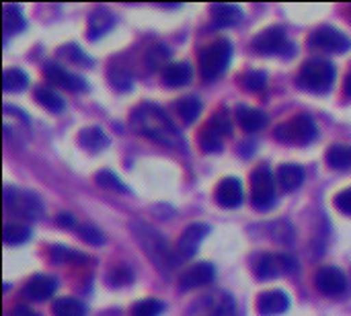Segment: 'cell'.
<instances>
[{
    "label": "cell",
    "mask_w": 351,
    "mask_h": 316,
    "mask_svg": "<svg viewBox=\"0 0 351 316\" xmlns=\"http://www.w3.org/2000/svg\"><path fill=\"white\" fill-rule=\"evenodd\" d=\"M343 90H346V95L351 97V72L346 76V84H343Z\"/></svg>",
    "instance_id": "obj_45"
},
{
    "label": "cell",
    "mask_w": 351,
    "mask_h": 316,
    "mask_svg": "<svg viewBox=\"0 0 351 316\" xmlns=\"http://www.w3.org/2000/svg\"><path fill=\"white\" fill-rule=\"evenodd\" d=\"M197 313H189V316H232V300L228 298H214L208 296L199 302H195Z\"/></svg>",
    "instance_id": "obj_19"
},
{
    "label": "cell",
    "mask_w": 351,
    "mask_h": 316,
    "mask_svg": "<svg viewBox=\"0 0 351 316\" xmlns=\"http://www.w3.org/2000/svg\"><path fill=\"white\" fill-rule=\"evenodd\" d=\"M173 111L179 115V119L185 123V125H189V123H193L195 119H197V115L202 113V101L197 99V97H183V99H177L175 103H173Z\"/></svg>",
    "instance_id": "obj_23"
},
{
    "label": "cell",
    "mask_w": 351,
    "mask_h": 316,
    "mask_svg": "<svg viewBox=\"0 0 351 316\" xmlns=\"http://www.w3.org/2000/svg\"><path fill=\"white\" fill-rule=\"evenodd\" d=\"M25 27V19L21 14V6L16 4H6L4 6V33L14 35Z\"/></svg>",
    "instance_id": "obj_30"
},
{
    "label": "cell",
    "mask_w": 351,
    "mask_h": 316,
    "mask_svg": "<svg viewBox=\"0 0 351 316\" xmlns=\"http://www.w3.org/2000/svg\"><path fill=\"white\" fill-rule=\"evenodd\" d=\"M245 199V191H243V185L239 179L234 177H228V179H222L220 185L216 187V202L222 206V208H239Z\"/></svg>",
    "instance_id": "obj_17"
},
{
    "label": "cell",
    "mask_w": 351,
    "mask_h": 316,
    "mask_svg": "<svg viewBox=\"0 0 351 316\" xmlns=\"http://www.w3.org/2000/svg\"><path fill=\"white\" fill-rule=\"evenodd\" d=\"M216 278V269L212 263L208 261H202V263H195L191 265L189 269H185L179 278V288L183 292L187 290H197V288H204L208 284H212V280Z\"/></svg>",
    "instance_id": "obj_13"
},
{
    "label": "cell",
    "mask_w": 351,
    "mask_h": 316,
    "mask_svg": "<svg viewBox=\"0 0 351 316\" xmlns=\"http://www.w3.org/2000/svg\"><path fill=\"white\" fill-rule=\"evenodd\" d=\"M335 208L343 214H351V187L335 197Z\"/></svg>",
    "instance_id": "obj_42"
},
{
    "label": "cell",
    "mask_w": 351,
    "mask_h": 316,
    "mask_svg": "<svg viewBox=\"0 0 351 316\" xmlns=\"http://www.w3.org/2000/svg\"><path fill=\"white\" fill-rule=\"evenodd\" d=\"M132 127L140 136H144L152 142H158L162 146H171V148L183 146L179 127L171 121V117L158 105L142 103L140 107H136L132 113Z\"/></svg>",
    "instance_id": "obj_1"
},
{
    "label": "cell",
    "mask_w": 351,
    "mask_h": 316,
    "mask_svg": "<svg viewBox=\"0 0 351 316\" xmlns=\"http://www.w3.org/2000/svg\"><path fill=\"white\" fill-rule=\"evenodd\" d=\"M212 19L216 27H234L243 19V10L237 4H214Z\"/></svg>",
    "instance_id": "obj_22"
},
{
    "label": "cell",
    "mask_w": 351,
    "mask_h": 316,
    "mask_svg": "<svg viewBox=\"0 0 351 316\" xmlns=\"http://www.w3.org/2000/svg\"><path fill=\"white\" fill-rule=\"evenodd\" d=\"M278 179L267 167H259L251 173V204L255 210L265 212L276 204Z\"/></svg>",
    "instance_id": "obj_6"
},
{
    "label": "cell",
    "mask_w": 351,
    "mask_h": 316,
    "mask_svg": "<svg viewBox=\"0 0 351 316\" xmlns=\"http://www.w3.org/2000/svg\"><path fill=\"white\" fill-rule=\"evenodd\" d=\"M49 255H51V259H53L56 263H76V265H80V263H84V261L88 259L86 255L76 253V251H72V249H66V247H62V245L53 247Z\"/></svg>",
    "instance_id": "obj_34"
},
{
    "label": "cell",
    "mask_w": 351,
    "mask_h": 316,
    "mask_svg": "<svg viewBox=\"0 0 351 316\" xmlns=\"http://www.w3.org/2000/svg\"><path fill=\"white\" fill-rule=\"evenodd\" d=\"M199 144H202L204 152H220L222 150V136H218L214 130L204 125V130L199 134Z\"/></svg>",
    "instance_id": "obj_36"
},
{
    "label": "cell",
    "mask_w": 351,
    "mask_h": 316,
    "mask_svg": "<svg viewBox=\"0 0 351 316\" xmlns=\"http://www.w3.org/2000/svg\"><path fill=\"white\" fill-rule=\"evenodd\" d=\"M56 288H58L56 278H51V276H41V274H39V276H33V278H29V280L25 282V286H23V296L29 298V300H33V302H45L47 298L53 296Z\"/></svg>",
    "instance_id": "obj_15"
},
{
    "label": "cell",
    "mask_w": 351,
    "mask_h": 316,
    "mask_svg": "<svg viewBox=\"0 0 351 316\" xmlns=\"http://www.w3.org/2000/svg\"><path fill=\"white\" fill-rule=\"evenodd\" d=\"M232 58V43L228 39H218L206 45L199 53V72L204 80H214L224 74Z\"/></svg>",
    "instance_id": "obj_3"
},
{
    "label": "cell",
    "mask_w": 351,
    "mask_h": 316,
    "mask_svg": "<svg viewBox=\"0 0 351 316\" xmlns=\"http://www.w3.org/2000/svg\"><path fill=\"white\" fill-rule=\"evenodd\" d=\"M95 181H97V185H99V187H103V189L130 193V187H128V185H125L117 175H113L111 171H101V173H97V175H95Z\"/></svg>",
    "instance_id": "obj_33"
},
{
    "label": "cell",
    "mask_w": 351,
    "mask_h": 316,
    "mask_svg": "<svg viewBox=\"0 0 351 316\" xmlns=\"http://www.w3.org/2000/svg\"><path fill=\"white\" fill-rule=\"evenodd\" d=\"M278 185L284 189V191H296L298 187H302L304 183V169L300 165H294V162H288V165H282L278 169Z\"/></svg>",
    "instance_id": "obj_21"
},
{
    "label": "cell",
    "mask_w": 351,
    "mask_h": 316,
    "mask_svg": "<svg viewBox=\"0 0 351 316\" xmlns=\"http://www.w3.org/2000/svg\"><path fill=\"white\" fill-rule=\"evenodd\" d=\"M243 86L247 88V90H261L265 84H267V74L265 72H261V70H249L247 74H243Z\"/></svg>",
    "instance_id": "obj_38"
},
{
    "label": "cell",
    "mask_w": 351,
    "mask_h": 316,
    "mask_svg": "<svg viewBox=\"0 0 351 316\" xmlns=\"http://www.w3.org/2000/svg\"><path fill=\"white\" fill-rule=\"evenodd\" d=\"M35 99H37V103L41 107H45L47 111H53V113L64 111V105H66L64 99L56 90H51L49 86H37L35 88Z\"/></svg>",
    "instance_id": "obj_27"
},
{
    "label": "cell",
    "mask_w": 351,
    "mask_h": 316,
    "mask_svg": "<svg viewBox=\"0 0 351 316\" xmlns=\"http://www.w3.org/2000/svg\"><path fill=\"white\" fill-rule=\"evenodd\" d=\"M171 51L165 47V45H156V47H150L146 51V64L150 66V70H156L158 66H162L167 60H169Z\"/></svg>",
    "instance_id": "obj_39"
},
{
    "label": "cell",
    "mask_w": 351,
    "mask_h": 316,
    "mask_svg": "<svg viewBox=\"0 0 351 316\" xmlns=\"http://www.w3.org/2000/svg\"><path fill=\"white\" fill-rule=\"evenodd\" d=\"M208 232H210L208 224H191V226H187L183 230V234L179 236L175 249H173V265L189 261L197 253V249H199L202 241L208 236Z\"/></svg>",
    "instance_id": "obj_8"
},
{
    "label": "cell",
    "mask_w": 351,
    "mask_h": 316,
    "mask_svg": "<svg viewBox=\"0 0 351 316\" xmlns=\"http://www.w3.org/2000/svg\"><path fill=\"white\" fill-rule=\"evenodd\" d=\"M58 224H60V226H66V228H68V226H72V224H74V218H72V214H68V212H62V214L58 216Z\"/></svg>",
    "instance_id": "obj_43"
},
{
    "label": "cell",
    "mask_w": 351,
    "mask_h": 316,
    "mask_svg": "<svg viewBox=\"0 0 351 316\" xmlns=\"http://www.w3.org/2000/svg\"><path fill=\"white\" fill-rule=\"evenodd\" d=\"M327 162L335 171H346L351 169V146L335 144L327 150Z\"/></svg>",
    "instance_id": "obj_26"
},
{
    "label": "cell",
    "mask_w": 351,
    "mask_h": 316,
    "mask_svg": "<svg viewBox=\"0 0 351 316\" xmlns=\"http://www.w3.org/2000/svg\"><path fill=\"white\" fill-rule=\"evenodd\" d=\"M109 80H111V84H113L115 88H119V90H128V88H132V84H134L132 74H130L123 66L111 68V70H109Z\"/></svg>",
    "instance_id": "obj_37"
},
{
    "label": "cell",
    "mask_w": 351,
    "mask_h": 316,
    "mask_svg": "<svg viewBox=\"0 0 351 316\" xmlns=\"http://www.w3.org/2000/svg\"><path fill=\"white\" fill-rule=\"evenodd\" d=\"M132 230H134V236H136V241L142 245V249H144V253L156 263V265H169V267H173V251H169L167 247V241L154 230V228H150V226H146V224H142V222H136L134 226H132Z\"/></svg>",
    "instance_id": "obj_5"
},
{
    "label": "cell",
    "mask_w": 351,
    "mask_h": 316,
    "mask_svg": "<svg viewBox=\"0 0 351 316\" xmlns=\"http://www.w3.org/2000/svg\"><path fill=\"white\" fill-rule=\"evenodd\" d=\"M78 236H80L82 241L90 243V245H103V243H105L103 232H101L97 226H90V224H82V226L78 228Z\"/></svg>",
    "instance_id": "obj_40"
},
{
    "label": "cell",
    "mask_w": 351,
    "mask_h": 316,
    "mask_svg": "<svg viewBox=\"0 0 351 316\" xmlns=\"http://www.w3.org/2000/svg\"><path fill=\"white\" fill-rule=\"evenodd\" d=\"M78 142H80L84 148L97 152V150H103V148L109 144V138L105 136V132H103L101 127H84V130L78 134Z\"/></svg>",
    "instance_id": "obj_25"
},
{
    "label": "cell",
    "mask_w": 351,
    "mask_h": 316,
    "mask_svg": "<svg viewBox=\"0 0 351 316\" xmlns=\"http://www.w3.org/2000/svg\"><path fill=\"white\" fill-rule=\"evenodd\" d=\"M4 206H6V210H14L25 220H39L43 214V206L37 195L19 191L12 187L4 189Z\"/></svg>",
    "instance_id": "obj_9"
},
{
    "label": "cell",
    "mask_w": 351,
    "mask_h": 316,
    "mask_svg": "<svg viewBox=\"0 0 351 316\" xmlns=\"http://www.w3.org/2000/svg\"><path fill=\"white\" fill-rule=\"evenodd\" d=\"M130 282H132V271L125 265H119V267L111 269V274H109V284L111 286H125Z\"/></svg>",
    "instance_id": "obj_41"
},
{
    "label": "cell",
    "mask_w": 351,
    "mask_h": 316,
    "mask_svg": "<svg viewBox=\"0 0 351 316\" xmlns=\"http://www.w3.org/2000/svg\"><path fill=\"white\" fill-rule=\"evenodd\" d=\"M51 313L53 316H86V308L74 298H58L51 306Z\"/></svg>",
    "instance_id": "obj_29"
},
{
    "label": "cell",
    "mask_w": 351,
    "mask_h": 316,
    "mask_svg": "<svg viewBox=\"0 0 351 316\" xmlns=\"http://www.w3.org/2000/svg\"><path fill=\"white\" fill-rule=\"evenodd\" d=\"M2 86L6 93H21L29 86V76L19 70V68H10V70H4V76H2Z\"/></svg>",
    "instance_id": "obj_28"
},
{
    "label": "cell",
    "mask_w": 351,
    "mask_h": 316,
    "mask_svg": "<svg viewBox=\"0 0 351 316\" xmlns=\"http://www.w3.org/2000/svg\"><path fill=\"white\" fill-rule=\"evenodd\" d=\"M43 76H45L49 82H53V84H58V86H62V88H66V90H72V93L86 90V80H84V78H80V76H76V74L64 70V68L58 66V64H45V66H43Z\"/></svg>",
    "instance_id": "obj_14"
},
{
    "label": "cell",
    "mask_w": 351,
    "mask_h": 316,
    "mask_svg": "<svg viewBox=\"0 0 351 316\" xmlns=\"http://www.w3.org/2000/svg\"><path fill=\"white\" fill-rule=\"evenodd\" d=\"M12 316H39L35 311H31V308H27V306H16L14 311H12Z\"/></svg>",
    "instance_id": "obj_44"
},
{
    "label": "cell",
    "mask_w": 351,
    "mask_h": 316,
    "mask_svg": "<svg viewBox=\"0 0 351 316\" xmlns=\"http://www.w3.org/2000/svg\"><path fill=\"white\" fill-rule=\"evenodd\" d=\"M253 49L261 56H290L294 45L288 41L284 29L280 27H269L261 33L255 35L253 39Z\"/></svg>",
    "instance_id": "obj_7"
},
{
    "label": "cell",
    "mask_w": 351,
    "mask_h": 316,
    "mask_svg": "<svg viewBox=\"0 0 351 316\" xmlns=\"http://www.w3.org/2000/svg\"><path fill=\"white\" fill-rule=\"evenodd\" d=\"M335 82V66L329 60L313 58L302 64L298 72V84L311 93H329Z\"/></svg>",
    "instance_id": "obj_2"
},
{
    "label": "cell",
    "mask_w": 351,
    "mask_h": 316,
    "mask_svg": "<svg viewBox=\"0 0 351 316\" xmlns=\"http://www.w3.org/2000/svg\"><path fill=\"white\" fill-rule=\"evenodd\" d=\"M315 286L325 296H341L348 290V278L337 267H323L315 276Z\"/></svg>",
    "instance_id": "obj_12"
},
{
    "label": "cell",
    "mask_w": 351,
    "mask_h": 316,
    "mask_svg": "<svg viewBox=\"0 0 351 316\" xmlns=\"http://www.w3.org/2000/svg\"><path fill=\"white\" fill-rule=\"evenodd\" d=\"M162 311H165L162 302H158L154 298H146V300H140L132 306L130 316H160Z\"/></svg>",
    "instance_id": "obj_35"
},
{
    "label": "cell",
    "mask_w": 351,
    "mask_h": 316,
    "mask_svg": "<svg viewBox=\"0 0 351 316\" xmlns=\"http://www.w3.org/2000/svg\"><path fill=\"white\" fill-rule=\"evenodd\" d=\"M234 115H237L239 125L245 132H259L267 125V115L255 107H249V105H239Z\"/></svg>",
    "instance_id": "obj_18"
},
{
    "label": "cell",
    "mask_w": 351,
    "mask_h": 316,
    "mask_svg": "<svg viewBox=\"0 0 351 316\" xmlns=\"http://www.w3.org/2000/svg\"><path fill=\"white\" fill-rule=\"evenodd\" d=\"M31 239V230L23 224H6L2 230V241L4 245H23Z\"/></svg>",
    "instance_id": "obj_31"
},
{
    "label": "cell",
    "mask_w": 351,
    "mask_h": 316,
    "mask_svg": "<svg viewBox=\"0 0 351 316\" xmlns=\"http://www.w3.org/2000/svg\"><path fill=\"white\" fill-rule=\"evenodd\" d=\"M115 25V19L111 12H107L105 8H99L90 14L88 19V39H99L103 37L111 27Z\"/></svg>",
    "instance_id": "obj_24"
},
{
    "label": "cell",
    "mask_w": 351,
    "mask_h": 316,
    "mask_svg": "<svg viewBox=\"0 0 351 316\" xmlns=\"http://www.w3.org/2000/svg\"><path fill=\"white\" fill-rule=\"evenodd\" d=\"M317 136H319L317 123L306 113L288 119L286 123L278 125V130H276V140H280L284 144H296V146H306L313 140H317Z\"/></svg>",
    "instance_id": "obj_4"
},
{
    "label": "cell",
    "mask_w": 351,
    "mask_h": 316,
    "mask_svg": "<svg viewBox=\"0 0 351 316\" xmlns=\"http://www.w3.org/2000/svg\"><path fill=\"white\" fill-rule=\"evenodd\" d=\"M206 125L222 138L232 134V121H230V113L226 109H220L218 113H214V117H210V121Z\"/></svg>",
    "instance_id": "obj_32"
},
{
    "label": "cell",
    "mask_w": 351,
    "mask_h": 316,
    "mask_svg": "<svg viewBox=\"0 0 351 316\" xmlns=\"http://www.w3.org/2000/svg\"><path fill=\"white\" fill-rule=\"evenodd\" d=\"M288 308H290V298L282 290H269L257 298V311L261 316L284 315Z\"/></svg>",
    "instance_id": "obj_16"
},
{
    "label": "cell",
    "mask_w": 351,
    "mask_h": 316,
    "mask_svg": "<svg viewBox=\"0 0 351 316\" xmlns=\"http://www.w3.org/2000/svg\"><path fill=\"white\" fill-rule=\"evenodd\" d=\"M296 261L290 255H276V253H265L259 255L253 263V271L259 280H269L276 276H284V274H292L296 271Z\"/></svg>",
    "instance_id": "obj_10"
},
{
    "label": "cell",
    "mask_w": 351,
    "mask_h": 316,
    "mask_svg": "<svg viewBox=\"0 0 351 316\" xmlns=\"http://www.w3.org/2000/svg\"><path fill=\"white\" fill-rule=\"evenodd\" d=\"M193 76V70L187 62H175V64H167L162 68V84L177 88V86H185Z\"/></svg>",
    "instance_id": "obj_20"
},
{
    "label": "cell",
    "mask_w": 351,
    "mask_h": 316,
    "mask_svg": "<svg viewBox=\"0 0 351 316\" xmlns=\"http://www.w3.org/2000/svg\"><path fill=\"white\" fill-rule=\"evenodd\" d=\"M308 45L315 47V49L329 51V53H341V51H348L350 49L351 41L350 37L343 31H339L337 27L325 25V27H319L308 37Z\"/></svg>",
    "instance_id": "obj_11"
}]
</instances>
